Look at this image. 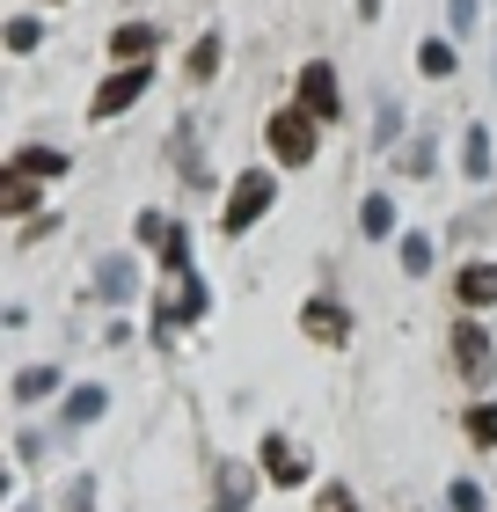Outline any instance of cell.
<instances>
[{
    "label": "cell",
    "mask_w": 497,
    "mask_h": 512,
    "mask_svg": "<svg viewBox=\"0 0 497 512\" xmlns=\"http://www.w3.org/2000/svg\"><path fill=\"white\" fill-rule=\"evenodd\" d=\"M264 147H271V161H286V169H307L315 147H322V118H307L300 103H278L264 118Z\"/></svg>",
    "instance_id": "cell-1"
},
{
    "label": "cell",
    "mask_w": 497,
    "mask_h": 512,
    "mask_svg": "<svg viewBox=\"0 0 497 512\" xmlns=\"http://www.w3.org/2000/svg\"><path fill=\"white\" fill-rule=\"evenodd\" d=\"M271 205H278V176H271V169H242V176H234V183H227V205H220V227H227V235H249V227H256V220H264V213H271Z\"/></svg>",
    "instance_id": "cell-2"
},
{
    "label": "cell",
    "mask_w": 497,
    "mask_h": 512,
    "mask_svg": "<svg viewBox=\"0 0 497 512\" xmlns=\"http://www.w3.org/2000/svg\"><path fill=\"white\" fill-rule=\"evenodd\" d=\"M154 88V66H117V74L96 88V96H88V125H110V118H125V110L139 103Z\"/></svg>",
    "instance_id": "cell-3"
},
{
    "label": "cell",
    "mask_w": 497,
    "mask_h": 512,
    "mask_svg": "<svg viewBox=\"0 0 497 512\" xmlns=\"http://www.w3.org/2000/svg\"><path fill=\"white\" fill-rule=\"evenodd\" d=\"M293 103L307 110V118L337 125V118H344V96H337V66H329V59H307V66H300V81H293Z\"/></svg>",
    "instance_id": "cell-4"
},
{
    "label": "cell",
    "mask_w": 497,
    "mask_h": 512,
    "mask_svg": "<svg viewBox=\"0 0 497 512\" xmlns=\"http://www.w3.org/2000/svg\"><path fill=\"white\" fill-rule=\"evenodd\" d=\"M454 366H461V381H468V388H490V374H497L490 330H483L476 315H461V322H454Z\"/></svg>",
    "instance_id": "cell-5"
},
{
    "label": "cell",
    "mask_w": 497,
    "mask_h": 512,
    "mask_svg": "<svg viewBox=\"0 0 497 512\" xmlns=\"http://www.w3.org/2000/svg\"><path fill=\"white\" fill-rule=\"evenodd\" d=\"M256 454H264V476L278 483V491H293V483H307V476H315L307 447H293L286 432H264V447H256Z\"/></svg>",
    "instance_id": "cell-6"
},
{
    "label": "cell",
    "mask_w": 497,
    "mask_h": 512,
    "mask_svg": "<svg viewBox=\"0 0 497 512\" xmlns=\"http://www.w3.org/2000/svg\"><path fill=\"white\" fill-rule=\"evenodd\" d=\"M300 337H315V344H351V308L344 300H329V293H315L300 308Z\"/></svg>",
    "instance_id": "cell-7"
},
{
    "label": "cell",
    "mask_w": 497,
    "mask_h": 512,
    "mask_svg": "<svg viewBox=\"0 0 497 512\" xmlns=\"http://www.w3.org/2000/svg\"><path fill=\"white\" fill-rule=\"evenodd\" d=\"M96 293L110 300V308H125V300L139 293V256H125V249L96 256Z\"/></svg>",
    "instance_id": "cell-8"
},
{
    "label": "cell",
    "mask_w": 497,
    "mask_h": 512,
    "mask_svg": "<svg viewBox=\"0 0 497 512\" xmlns=\"http://www.w3.org/2000/svg\"><path fill=\"white\" fill-rule=\"evenodd\" d=\"M154 44H161L154 22H117L110 30V66H154Z\"/></svg>",
    "instance_id": "cell-9"
},
{
    "label": "cell",
    "mask_w": 497,
    "mask_h": 512,
    "mask_svg": "<svg viewBox=\"0 0 497 512\" xmlns=\"http://www.w3.org/2000/svg\"><path fill=\"white\" fill-rule=\"evenodd\" d=\"M103 410H110V388H103V381H81V388H66V403H59V432H88Z\"/></svg>",
    "instance_id": "cell-10"
},
{
    "label": "cell",
    "mask_w": 497,
    "mask_h": 512,
    "mask_svg": "<svg viewBox=\"0 0 497 512\" xmlns=\"http://www.w3.org/2000/svg\"><path fill=\"white\" fill-rule=\"evenodd\" d=\"M8 169L37 176V183H66V169H74V154H66V147H44V139H30V147H15V161H8Z\"/></svg>",
    "instance_id": "cell-11"
},
{
    "label": "cell",
    "mask_w": 497,
    "mask_h": 512,
    "mask_svg": "<svg viewBox=\"0 0 497 512\" xmlns=\"http://www.w3.org/2000/svg\"><path fill=\"white\" fill-rule=\"evenodd\" d=\"M454 300H461V315H476L497 300V264H461L454 271Z\"/></svg>",
    "instance_id": "cell-12"
},
{
    "label": "cell",
    "mask_w": 497,
    "mask_h": 512,
    "mask_svg": "<svg viewBox=\"0 0 497 512\" xmlns=\"http://www.w3.org/2000/svg\"><path fill=\"white\" fill-rule=\"evenodd\" d=\"M461 176H468V183H490V176H497L490 125H468V132H461Z\"/></svg>",
    "instance_id": "cell-13"
},
{
    "label": "cell",
    "mask_w": 497,
    "mask_h": 512,
    "mask_svg": "<svg viewBox=\"0 0 497 512\" xmlns=\"http://www.w3.org/2000/svg\"><path fill=\"white\" fill-rule=\"evenodd\" d=\"M0 213H8V220H37V176L0 169Z\"/></svg>",
    "instance_id": "cell-14"
},
{
    "label": "cell",
    "mask_w": 497,
    "mask_h": 512,
    "mask_svg": "<svg viewBox=\"0 0 497 512\" xmlns=\"http://www.w3.org/2000/svg\"><path fill=\"white\" fill-rule=\"evenodd\" d=\"M417 74H424V81H454V74H461L454 37H424V44H417Z\"/></svg>",
    "instance_id": "cell-15"
},
{
    "label": "cell",
    "mask_w": 497,
    "mask_h": 512,
    "mask_svg": "<svg viewBox=\"0 0 497 512\" xmlns=\"http://www.w3.org/2000/svg\"><path fill=\"white\" fill-rule=\"evenodd\" d=\"M359 235H366V242H388V235H395V198H388V191H366V198H359Z\"/></svg>",
    "instance_id": "cell-16"
},
{
    "label": "cell",
    "mask_w": 497,
    "mask_h": 512,
    "mask_svg": "<svg viewBox=\"0 0 497 512\" xmlns=\"http://www.w3.org/2000/svg\"><path fill=\"white\" fill-rule=\"evenodd\" d=\"M249 498H256V469L220 461V512H249Z\"/></svg>",
    "instance_id": "cell-17"
},
{
    "label": "cell",
    "mask_w": 497,
    "mask_h": 512,
    "mask_svg": "<svg viewBox=\"0 0 497 512\" xmlns=\"http://www.w3.org/2000/svg\"><path fill=\"white\" fill-rule=\"evenodd\" d=\"M59 366H22V374H15V403L22 410H30V403H44V395H59Z\"/></svg>",
    "instance_id": "cell-18"
},
{
    "label": "cell",
    "mask_w": 497,
    "mask_h": 512,
    "mask_svg": "<svg viewBox=\"0 0 497 512\" xmlns=\"http://www.w3.org/2000/svg\"><path fill=\"white\" fill-rule=\"evenodd\" d=\"M432 154H439V139H432V125H417V132H410V147L395 154V169H402V176H432Z\"/></svg>",
    "instance_id": "cell-19"
},
{
    "label": "cell",
    "mask_w": 497,
    "mask_h": 512,
    "mask_svg": "<svg viewBox=\"0 0 497 512\" xmlns=\"http://www.w3.org/2000/svg\"><path fill=\"white\" fill-rule=\"evenodd\" d=\"M0 37H8L15 59H30L37 44H44V22H37V15H8V30H0Z\"/></svg>",
    "instance_id": "cell-20"
},
{
    "label": "cell",
    "mask_w": 497,
    "mask_h": 512,
    "mask_svg": "<svg viewBox=\"0 0 497 512\" xmlns=\"http://www.w3.org/2000/svg\"><path fill=\"white\" fill-rule=\"evenodd\" d=\"M161 271H169V278H191V227H183V220H176V235L161 242Z\"/></svg>",
    "instance_id": "cell-21"
},
{
    "label": "cell",
    "mask_w": 497,
    "mask_h": 512,
    "mask_svg": "<svg viewBox=\"0 0 497 512\" xmlns=\"http://www.w3.org/2000/svg\"><path fill=\"white\" fill-rule=\"evenodd\" d=\"M220 44H227L220 30H205V37L191 44V81H212V74H220Z\"/></svg>",
    "instance_id": "cell-22"
},
{
    "label": "cell",
    "mask_w": 497,
    "mask_h": 512,
    "mask_svg": "<svg viewBox=\"0 0 497 512\" xmlns=\"http://www.w3.org/2000/svg\"><path fill=\"white\" fill-rule=\"evenodd\" d=\"M395 132H402V103L373 96V147H395Z\"/></svg>",
    "instance_id": "cell-23"
},
{
    "label": "cell",
    "mask_w": 497,
    "mask_h": 512,
    "mask_svg": "<svg viewBox=\"0 0 497 512\" xmlns=\"http://www.w3.org/2000/svg\"><path fill=\"white\" fill-rule=\"evenodd\" d=\"M432 235H417V227H410V235H402V271H410V278H424V271H432Z\"/></svg>",
    "instance_id": "cell-24"
},
{
    "label": "cell",
    "mask_w": 497,
    "mask_h": 512,
    "mask_svg": "<svg viewBox=\"0 0 497 512\" xmlns=\"http://www.w3.org/2000/svg\"><path fill=\"white\" fill-rule=\"evenodd\" d=\"M169 235H176V220H169V213H154V205H147V213H139V242H147V249L161 256V242H169Z\"/></svg>",
    "instance_id": "cell-25"
},
{
    "label": "cell",
    "mask_w": 497,
    "mask_h": 512,
    "mask_svg": "<svg viewBox=\"0 0 497 512\" xmlns=\"http://www.w3.org/2000/svg\"><path fill=\"white\" fill-rule=\"evenodd\" d=\"M446 505H454V512H483V483L476 476H454V483H446Z\"/></svg>",
    "instance_id": "cell-26"
},
{
    "label": "cell",
    "mask_w": 497,
    "mask_h": 512,
    "mask_svg": "<svg viewBox=\"0 0 497 512\" xmlns=\"http://www.w3.org/2000/svg\"><path fill=\"white\" fill-rule=\"evenodd\" d=\"M468 439H476V447H497V403H476V410H468Z\"/></svg>",
    "instance_id": "cell-27"
},
{
    "label": "cell",
    "mask_w": 497,
    "mask_h": 512,
    "mask_svg": "<svg viewBox=\"0 0 497 512\" xmlns=\"http://www.w3.org/2000/svg\"><path fill=\"white\" fill-rule=\"evenodd\" d=\"M446 22H454V37H476V22H483V0H446Z\"/></svg>",
    "instance_id": "cell-28"
},
{
    "label": "cell",
    "mask_w": 497,
    "mask_h": 512,
    "mask_svg": "<svg viewBox=\"0 0 497 512\" xmlns=\"http://www.w3.org/2000/svg\"><path fill=\"white\" fill-rule=\"evenodd\" d=\"M315 512H359V498H351V483H322V491H315Z\"/></svg>",
    "instance_id": "cell-29"
},
{
    "label": "cell",
    "mask_w": 497,
    "mask_h": 512,
    "mask_svg": "<svg viewBox=\"0 0 497 512\" xmlns=\"http://www.w3.org/2000/svg\"><path fill=\"white\" fill-rule=\"evenodd\" d=\"M66 512H96V476H74V483H66Z\"/></svg>",
    "instance_id": "cell-30"
},
{
    "label": "cell",
    "mask_w": 497,
    "mask_h": 512,
    "mask_svg": "<svg viewBox=\"0 0 497 512\" xmlns=\"http://www.w3.org/2000/svg\"><path fill=\"white\" fill-rule=\"evenodd\" d=\"M351 8H359V22H381V0H351Z\"/></svg>",
    "instance_id": "cell-31"
},
{
    "label": "cell",
    "mask_w": 497,
    "mask_h": 512,
    "mask_svg": "<svg viewBox=\"0 0 497 512\" xmlns=\"http://www.w3.org/2000/svg\"><path fill=\"white\" fill-rule=\"evenodd\" d=\"M15 512H37V505H15Z\"/></svg>",
    "instance_id": "cell-32"
},
{
    "label": "cell",
    "mask_w": 497,
    "mask_h": 512,
    "mask_svg": "<svg viewBox=\"0 0 497 512\" xmlns=\"http://www.w3.org/2000/svg\"><path fill=\"white\" fill-rule=\"evenodd\" d=\"M37 8H52V0H37Z\"/></svg>",
    "instance_id": "cell-33"
}]
</instances>
